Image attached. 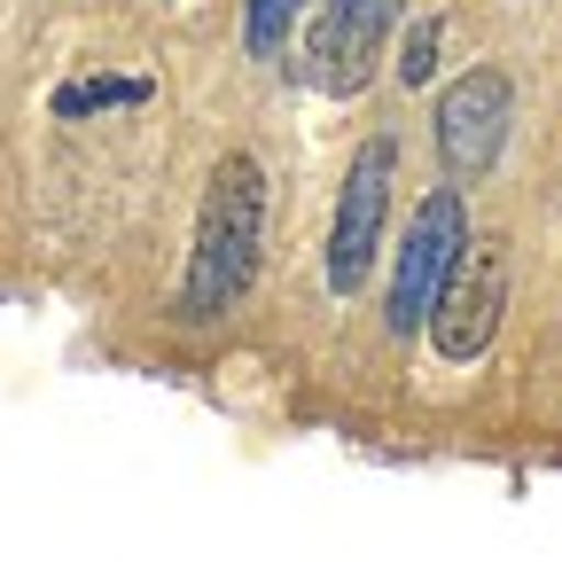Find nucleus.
<instances>
[{
    "mask_svg": "<svg viewBox=\"0 0 562 562\" xmlns=\"http://www.w3.org/2000/svg\"><path fill=\"white\" fill-rule=\"evenodd\" d=\"M258 250H266V172L258 157H220L195 211V250H188V281H180V313L188 321H220L243 305V290L258 281Z\"/></svg>",
    "mask_w": 562,
    "mask_h": 562,
    "instance_id": "obj_1",
    "label": "nucleus"
},
{
    "mask_svg": "<svg viewBox=\"0 0 562 562\" xmlns=\"http://www.w3.org/2000/svg\"><path fill=\"white\" fill-rule=\"evenodd\" d=\"M461 243H469V211H461V195H453V188H438L430 203L414 211L406 243H398V273H391V313H383V321H391L398 336L430 321V305H438V290H446V273H453Z\"/></svg>",
    "mask_w": 562,
    "mask_h": 562,
    "instance_id": "obj_2",
    "label": "nucleus"
},
{
    "mask_svg": "<svg viewBox=\"0 0 562 562\" xmlns=\"http://www.w3.org/2000/svg\"><path fill=\"white\" fill-rule=\"evenodd\" d=\"M501 313H508V250L501 243H461L446 290L430 305V344L446 360H476L492 344V328H501Z\"/></svg>",
    "mask_w": 562,
    "mask_h": 562,
    "instance_id": "obj_3",
    "label": "nucleus"
},
{
    "mask_svg": "<svg viewBox=\"0 0 562 562\" xmlns=\"http://www.w3.org/2000/svg\"><path fill=\"white\" fill-rule=\"evenodd\" d=\"M391 133L360 140V157L344 172V203H336V235H328V290H360L375 250H383V211H391Z\"/></svg>",
    "mask_w": 562,
    "mask_h": 562,
    "instance_id": "obj_4",
    "label": "nucleus"
},
{
    "mask_svg": "<svg viewBox=\"0 0 562 562\" xmlns=\"http://www.w3.org/2000/svg\"><path fill=\"white\" fill-rule=\"evenodd\" d=\"M508 110H516V102H508V79H501V70H469V79H453L446 102H438V157H446V172L476 180L492 157H501Z\"/></svg>",
    "mask_w": 562,
    "mask_h": 562,
    "instance_id": "obj_5",
    "label": "nucleus"
},
{
    "mask_svg": "<svg viewBox=\"0 0 562 562\" xmlns=\"http://www.w3.org/2000/svg\"><path fill=\"white\" fill-rule=\"evenodd\" d=\"M406 0H321V24H313V79L328 94H360L368 70L383 55V32L398 24Z\"/></svg>",
    "mask_w": 562,
    "mask_h": 562,
    "instance_id": "obj_6",
    "label": "nucleus"
},
{
    "mask_svg": "<svg viewBox=\"0 0 562 562\" xmlns=\"http://www.w3.org/2000/svg\"><path fill=\"white\" fill-rule=\"evenodd\" d=\"M117 102H149V79H79L55 94V117H87V110H117Z\"/></svg>",
    "mask_w": 562,
    "mask_h": 562,
    "instance_id": "obj_7",
    "label": "nucleus"
},
{
    "mask_svg": "<svg viewBox=\"0 0 562 562\" xmlns=\"http://www.w3.org/2000/svg\"><path fill=\"white\" fill-rule=\"evenodd\" d=\"M290 16H297V0H250V9H243V47L250 55H273L281 32H290Z\"/></svg>",
    "mask_w": 562,
    "mask_h": 562,
    "instance_id": "obj_8",
    "label": "nucleus"
},
{
    "mask_svg": "<svg viewBox=\"0 0 562 562\" xmlns=\"http://www.w3.org/2000/svg\"><path fill=\"white\" fill-rule=\"evenodd\" d=\"M438 24H414V40H406V55H398V79L406 87H430V70H438Z\"/></svg>",
    "mask_w": 562,
    "mask_h": 562,
    "instance_id": "obj_9",
    "label": "nucleus"
}]
</instances>
